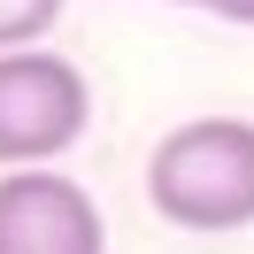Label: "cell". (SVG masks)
<instances>
[{"instance_id":"277c9868","label":"cell","mask_w":254,"mask_h":254,"mask_svg":"<svg viewBox=\"0 0 254 254\" xmlns=\"http://www.w3.org/2000/svg\"><path fill=\"white\" fill-rule=\"evenodd\" d=\"M54 23H62V0H0V54L39 47Z\"/></svg>"},{"instance_id":"6da1fadb","label":"cell","mask_w":254,"mask_h":254,"mask_svg":"<svg viewBox=\"0 0 254 254\" xmlns=\"http://www.w3.org/2000/svg\"><path fill=\"white\" fill-rule=\"evenodd\" d=\"M146 200L177 231H247L254 223V124L192 116L146 154Z\"/></svg>"},{"instance_id":"3957f363","label":"cell","mask_w":254,"mask_h":254,"mask_svg":"<svg viewBox=\"0 0 254 254\" xmlns=\"http://www.w3.org/2000/svg\"><path fill=\"white\" fill-rule=\"evenodd\" d=\"M0 254H108V216L69 170H0Z\"/></svg>"},{"instance_id":"5b68a950","label":"cell","mask_w":254,"mask_h":254,"mask_svg":"<svg viewBox=\"0 0 254 254\" xmlns=\"http://www.w3.org/2000/svg\"><path fill=\"white\" fill-rule=\"evenodd\" d=\"M177 8H208L223 23H254V0H177Z\"/></svg>"},{"instance_id":"7a4b0ae2","label":"cell","mask_w":254,"mask_h":254,"mask_svg":"<svg viewBox=\"0 0 254 254\" xmlns=\"http://www.w3.org/2000/svg\"><path fill=\"white\" fill-rule=\"evenodd\" d=\"M93 124V85L69 54L16 47L0 54V170H47Z\"/></svg>"}]
</instances>
